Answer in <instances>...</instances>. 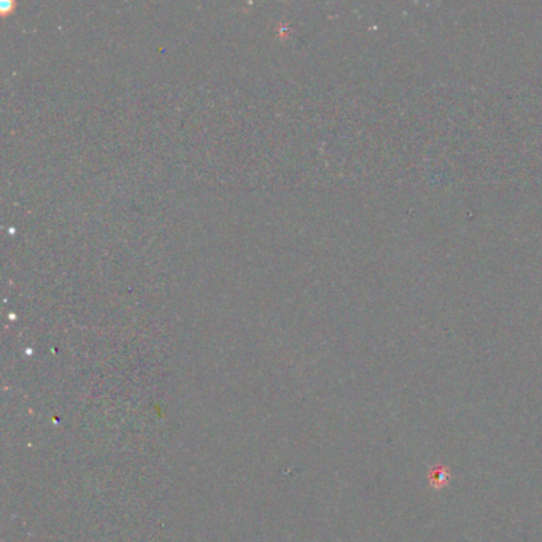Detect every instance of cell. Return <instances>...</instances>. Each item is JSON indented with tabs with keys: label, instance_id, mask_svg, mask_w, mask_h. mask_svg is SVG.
I'll use <instances>...</instances> for the list:
<instances>
[{
	"label": "cell",
	"instance_id": "obj_1",
	"mask_svg": "<svg viewBox=\"0 0 542 542\" xmlns=\"http://www.w3.org/2000/svg\"><path fill=\"white\" fill-rule=\"evenodd\" d=\"M448 481H450V474H448V471L442 466V464H439V466H436L433 469V473L429 474V478H428L429 485H431V487L434 490L443 488L448 483Z\"/></svg>",
	"mask_w": 542,
	"mask_h": 542
}]
</instances>
